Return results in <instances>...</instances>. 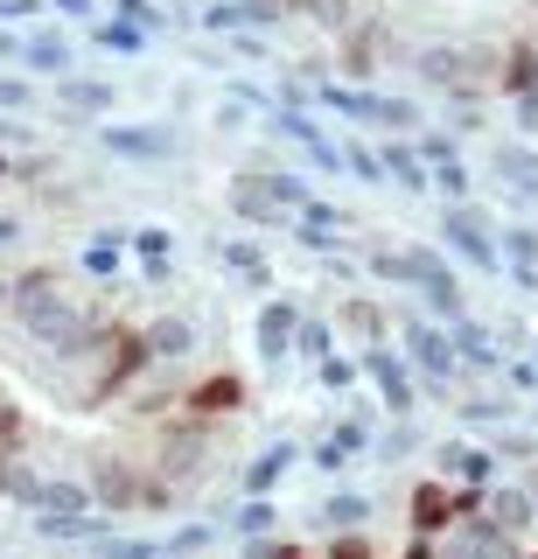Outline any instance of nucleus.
I'll return each instance as SVG.
<instances>
[{"instance_id": "obj_1", "label": "nucleus", "mask_w": 538, "mask_h": 559, "mask_svg": "<svg viewBox=\"0 0 538 559\" xmlns=\"http://www.w3.org/2000/svg\"><path fill=\"white\" fill-rule=\"evenodd\" d=\"M398 349H406L420 392H447V384L462 378V357H455V343H447V322H433V314H406V322H398Z\"/></svg>"}, {"instance_id": "obj_2", "label": "nucleus", "mask_w": 538, "mask_h": 559, "mask_svg": "<svg viewBox=\"0 0 538 559\" xmlns=\"http://www.w3.org/2000/svg\"><path fill=\"white\" fill-rule=\"evenodd\" d=\"M441 252L462 259L476 273H503V252H497V224L476 197L468 203H441Z\"/></svg>"}, {"instance_id": "obj_3", "label": "nucleus", "mask_w": 538, "mask_h": 559, "mask_svg": "<svg viewBox=\"0 0 538 559\" xmlns=\"http://www.w3.org/2000/svg\"><path fill=\"white\" fill-rule=\"evenodd\" d=\"M406 259H413V294L427 301L433 322H455V314H468L462 273H455V259H447L441 245H406Z\"/></svg>"}, {"instance_id": "obj_4", "label": "nucleus", "mask_w": 538, "mask_h": 559, "mask_svg": "<svg viewBox=\"0 0 538 559\" xmlns=\"http://www.w3.org/2000/svg\"><path fill=\"white\" fill-rule=\"evenodd\" d=\"M363 378L378 384V399H385V413L392 419H413V406H420V378H413V364H406V349H392V343H363Z\"/></svg>"}, {"instance_id": "obj_5", "label": "nucleus", "mask_w": 538, "mask_h": 559, "mask_svg": "<svg viewBox=\"0 0 538 559\" xmlns=\"http://www.w3.org/2000/svg\"><path fill=\"white\" fill-rule=\"evenodd\" d=\"M224 203L246 224H259V231H287V217H294L280 203V189H273V168H238L231 182H224Z\"/></svg>"}, {"instance_id": "obj_6", "label": "nucleus", "mask_w": 538, "mask_h": 559, "mask_svg": "<svg viewBox=\"0 0 538 559\" xmlns=\"http://www.w3.org/2000/svg\"><path fill=\"white\" fill-rule=\"evenodd\" d=\"M433 546H441V559H525V538H511L497 518H462Z\"/></svg>"}, {"instance_id": "obj_7", "label": "nucleus", "mask_w": 538, "mask_h": 559, "mask_svg": "<svg viewBox=\"0 0 538 559\" xmlns=\"http://www.w3.org/2000/svg\"><path fill=\"white\" fill-rule=\"evenodd\" d=\"M287 22H294L287 0H211V8L196 14V28H203V35H238V28L273 35V28H287Z\"/></svg>"}, {"instance_id": "obj_8", "label": "nucleus", "mask_w": 538, "mask_h": 559, "mask_svg": "<svg viewBox=\"0 0 538 559\" xmlns=\"http://www.w3.org/2000/svg\"><path fill=\"white\" fill-rule=\"evenodd\" d=\"M246 399H252V384L238 378V371H211V378H196V384L182 392V413H189V419H211V427H217L224 413H246Z\"/></svg>"}, {"instance_id": "obj_9", "label": "nucleus", "mask_w": 538, "mask_h": 559, "mask_svg": "<svg viewBox=\"0 0 538 559\" xmlns=\"http://www.w3.org/2000/svg\"><path fill=\"white\" fill-rule=\"evenodd\" d=\"M490 175L503 182L511 203H538V147H531V140H497V147H490Z\"/></svg>"}, {"instance_id": "obj_10", "label": "nucleus", "mask_w": 538, "mask_h": 559, "mask_svg": "<svg viewBox=\"0 0 538 559\" xmlns=\"http://www.w3.org/2000/svg\"><path fill=\"white\" fill-rule=\"evenodd\" d=\"M211 462V419H176V427H162V476H196V468Z\"/></svg>"}, {"instance_id": "obj_11", "label": "nucleus", "mask_w": 538, "mask_h": 559, "mask_svg": "<svg viewBox=\"0 0 538 559\" xmlns=\"http://www.w3.org/2000/svg\"><path fill=\"white\" fill-rule=\"evenodd\" d=\"M447 524H455V483H447V476L413 483V497H406V532H413V538H441Z\"/></svg>"}, {"instance_id": "obj_12", "label": "nucleus", "mask_w": 538, "mask_h": 559, "mask_svg": "<svg viewBox=\"0 0 538 559\" xmlns=\"http://www.w3.org/2000/svg\"><path fill=\"white\" fill-rule=\"evenodd\" d=\"M538 92V35H503L497 49V98Z\"/></svg>"}, {"instance_id": "obj_13", "label": "nucleus", "mask_w": 538, "mask_h": 559, "mask_svg": "<svg viewBox=\"0 0 538 559\" xmlns=\"http://www.w3.org/2000/svg\"><path fill=\"white\" fill-rule=\"evenodd\" d=\"M106 147L119 162H168V154H176V127H127V119H106Z\"/></svg>"}, {"instance_id": "obj_14", "label": "nucleus", "mask_w": 538, "mask_h": 559, "mask_svg": "<svg viewBox=\"0 0 538 559\" xmlns=\"http://www.w3.org/2000/svg\"><path fill=\"white\" fill-rule=\"evenodd\" d=\"M378 162H385V182H398L406 197H433V175H427L420 147H413L406 133H385V140H378Z\"/></svg>"}, {"instance_id": "obj_15", "label": "nucleus", "mask_w": 538, "mask_h": 559, "mask_svg": "<svg viewBox=\"0 0 538 559\" xmlns=\"http://www.w3.org/2000/svg\"><path fill=\"white\" fill-rule=\"evenodd\" d=\"M447 343H455L462 371H476V378H497L503 371V349L490 343V329H482L476 314H455V322H447Z\"/></svg>"}, {"instance_id": "obj_16", "label": "nucleus", "mask_w": 538, "mask_h": 559, "mask_svg": "<svg viewBox=\"0 0 538 559\" xmlns=\"http://www.w3.org/2000/svg\"><path fill=\"white\" fill-rule=\"evenodd\" d=\"M294 329H301V308L294 301H266L259 308V364H294Z\"/></svg>"}, {"instance_id": "obj_17", "label": "nucleus", "mask_w": 538, "mask_h": 559, "mask_svg": "<svg viewBox=\"0 0 538 559\" xmlns=\"http://www.w3.org/2000/svg\"><path fill=\"white\" fill-rule=\"evenodd\" d=\"M363 448H371V419L350 413V419H336V433H328V441H315V468H322V476H343Z\"/></svg>"}, {"instance_id": "obj_18", "label": "nucleus", "mask_w": 538, "mask_h": 559, "mask_svg": "<svg viewBox=\"0 0 538 559\" xmlns=\"http://www.w3.org/2000/svg\"><path fill=\"white\" fill-rule=\"evenodd\" d=\"M22 63L36 70V78H63V70L77 63V49H71L63 28H22Z\"/></svg>"}, {"instance_id": "obj_19", "label": "nucleus", "mask_w": 538, "mask_h": 559, "mask_svg": "<svg viewBox=\"0 0 538 559\" xmlns=\"http://www.w3.org/2000/svg\"><path fill=\"white\" fill-rule=\"evenodd\" d=\"M433 462H441V476H447V483H497V454H490V448L441 441V448H433Z\"/></svg>"}, {"instance_id": "obj_20", "label": "nucleus", "mask_w": 538, "mask_h": 559, "mask_svg": "<svg viewBox=\"0 0 538 559\" xmlns=\"http://www.w3.org/2000/svg\"><path fill=\"white\" fill-rule=\"evenodd\" d=\"M482 518H497L511 538H525L531 524H538V511H531V489H525V483H490V503H482Z\"/></svg>"}, {"instance_id": "obj_21", "label": "nucleus", "mask_w": 538, "mask_h": 559, "mask_svg": "<svg viewBox=\"0 0 538 559\" xmlns=\"http://www.w3.org/2000/svg\"><path fill=\"white\" fill-rule=\"evenodd\" d=\"M141 489H147V476H133L127 462H98L92 468V497L112 503V511H141Z\"/></svg>"}, {"instance_id": "obj_22", "label": "nucleus", "mask_w": 538, "mask_h": 559, "mask_svg": "<svg viewBox=\"0 0 538 559\" xmlns=\"http://www.w3.org/2000/svg\"><path fill=\"white\" fill-rule=\"evenodd\" d=\"M57 98L71 105V112H84V119H112V105H119V92L106 78H71V70L57 78Z\"/></svg>"}, {"instance_id": "obj_23", "label": "nucleus", "mask_w": 538, "mask_h": 559, "mask_svg": "<svg viewBox=\"0 0 538 559\" xmlns=\"http://www.w3.org/2000/svg\"><path fill=\"white\" fill-rule=\"evenodd\" d=\"M92 43L106 49V57H147L154 35L141 22H127V14H92Z\"/></svg>"}, {"instance_id": "obj_24", "label": "nucleus", "mask_w": 538, "mask_h": 559, "mask_svg": "<svg viewBox=\"0 0 538 559\" xmlns=\"http://www.w3.org/2000/svg\"><path fill=\"white\" fill-rule=\"evenodd\" d=\"M315 524L322 532H363V524H371V497H363V489H328L315 503Z\"/></svg>"}, {"instance_id": "obj_25", "label": "nucleus", "mask_w": 538, "mask_h": 559, "mask_svg": "<svg viewBox=\"0 0 538 559\" xmlns=\"http://www.w3.org/2000/svg\"><path fill=\"white\" fill-rule=\"evenodd\" d=\"M141 336L154 349V364H182L189 349H196V322H189V314H162V322H147Z\"/></svg>"}, {"instance_id": "obj_26", "label": "nucleus", "mask_w": 538, "mask_h": 559, "mask_svg": "<svg viewBox=\"0 0 538 559\" xmlns=\"http://www.w3.org/2000/svg\"><path fill=\"white\" fill-rule=\"evenodd\" d=\"M287 14H294V22H308V28H322L328 43L357 28V0H287Z\"/></svg>"}, {"instance_id": "obj_27", "label": "nucleus", "mask_w": 538, "mask_h": 559, "mask_svg": "<svg viewBox=\"0 0 538 559\" xmlns=\"http://www.w3.org/2000/svg\"><path fill=\"white\" fill-rule=\"evenodd\" d=\"M336 322L350 329L357 343H385V336H392V308H378L371 294H350V301L336 308Z\"/></svg>"}, {"instance_id": "obj_28", "label": "nucleus", "mask_w": 538, "mask_h": 559, "mask_svg": "<svg viewBox=\"0 0 538 559\" xmlns=\"http://www.w3.org/2000/svg\"><path fill=\"white\" fill-rule=\"evenodd\" d=\"M294 462H301V448H294V441H273V448H266V454H259V462L246 468V497H273V489H280V476H287Z\"/></svg>"}, {"instance_id": "obj_29", "label": "nucleus", "mask_w": 538, "mask_h": 559, "mask_svg": "<svg viewBox=\"0 0 538 559\" xmlns=\"http://www.w3.org/2000/svg\"><path fill=\"white\" fill-rule=\"evenodd\" d=\"M266 127H273V140H294L301 154L328 140V133H322V119H315V112H294V105H266Z\"/></svg>"}, {"instance_id": "obj_30", "label": "nucleus", "mask_w": 538, "mask_h": 559, "mask_svg": "<svg viewBox=\"0 0 538 559\" xmlns=\"http://www.w3.org/2000/svg\"><path fill=\"white\" fill-rule=\"evenodd\" d=\"M427 127V105L420 98H406V92H378V133H420Z\"/></svg>"}, {"instance_id": "obj_31", "label": "nucleus", "mask_w": 538, "mask_h": 559, "mask_svg": "<svg viewBox=\"0 0 538 559\" xmlns=\"http://www.w3.org/2000/svg\"><path fill=\"white\" fill-rule=\"evenodd\" d=\"M427 175H433V197H441V203H468V197H476V175H468L462 154H455V162H433Z\"/></svg>"}, {"instance_id": "obj_32", "label": "nucleus", "mask_w": 538, "mask_h": 559, "mask_svg": "<svg viewBox=\"0 0 538 559\" xmlns=\"http://www.w3.org/2000/svg\"><path fill=\"white\" fill-rule=\"evenodd\" d=\"M328 349H336V329H328L322 314H301V329H294V357H301V364H322Z\"/></svg>"}, {"instance_id": "obj_33", "label": "nucleus", "mask_w": 538, "mask_h": 559, "mask_svg": "<svg viewBox=\"0 0 538 559\" xmlns=\"http://www.w3.org/2000/svg\"><path fill=\"white\" fill-rule=\"evenodd\" d=\"M217 259H224V266H231V273H246L252 280V287H266V252H259V245L252 238H231V245H217Z\"/></svg>"}, {"instance_id": "obj_34", "label": "nucleus", "mask_w": 538, "mask_h": 559, "mask_svg": "<svg viewBox=\"0 0 538 559\" xmlns=\"http://www.w3.org/2000/svg\"><path fill=\"white\" fill-rule=\"evenodd\" d=\"M363 266H371V280H392V287L413 294V259H406V245H378Z\"/></svg>"}, {"instance_id": "obj_35", "label": "nucleus", "mask_w": 538, "mask_h": 559, "mask_svg": "<svg viewBox=\"0 0 538 559\" xmlns=\"http://www.w3.org/2000/svg\"><path fill=\"white\" fill-rule=\"evenodd\" d=\"M357 378H363V364H357V357H343V349H328V357L315 364V384H322V392H350Z\"/></svg>"}, {"instance_id": "obj_36", "label": "nucleus", "mask_w": 538, "mask_h": 559, "mask_svg": "<svg viewBox=\"0 0 538 559\" xmlns=\"http://www.w3.org/2000/svg\"><path fill=\"white\" fill-rule=\"evenodd\" d=\"M112 14H127V22H141L147 35H168V28H176V14H168L162 0H112Z\"/></svg>"}, {"instance_id": "obj_37", "label": "nucleus", "mask_w": 538, "mask_h": 559, "mask_svg": "<svg viewBox=\"0 0 538 559\" xmlns=\"http://www.w3.org/2000/svg\"><path fill=\"white\" fill-rule=\"evenodd\" d=\"M224 524H231L238 538H259V532H273V503H266V497H246V503H238V511L224 518Z\"/></svg>"}, {"instance_id": "obj_38", "label": "nucleus", "mask_w": 538, "mask_h": 559, "mask_svg": "<svg viewBox=\"0 0 538 559\" xmlns=\"http://www.w3.org/2000/svg\"><path fill=\"white\" fill-rule=\"evenodd\" d=\"M224 57H238V63H273V43L259 28H238V35H224Z\"/></svg>"}, {"instance_id": "obj_39", "label": "nucleus", "mask_w": 538, "mask_h": 559, "mask_svg": "<svg viewBox=\"0 0 538 559\" xmlns=\"http://www.w3.org/2000/svg\"><path fill=\"white\" fill-rule=\"evenodd\" d=\"M273 189H280L287 210H301L308 197H315V182H308V175H294V168H273Z\"/></svg>"}, {"instance_id": "obj_40", "label": "nucleus", "mask_w": 538, "mask_h": 559, "mask_svg": "<svg viewBox=\"0 0 538 559\" xmlns=\"http://www.w3.org/2000/svg\"><path fill=\"white\" fill-rule=\"evenodd\" d=\"M462 419H490V427H511V399H462Z\"/></svg>"}, {"instance_id": "obj_41", "label": "nucleus", "mask_w": 538, "mask_h": 559, "mask_svg": "<svg viewBox=\"0 0 538 559\" xmlns=\"http://www.w3.org/2000/svg\"><path fill=\"white\" fill-rule=\"evenodd\" d=\"M322 559H378V552H371V538H363V532H336L322 546Z\"/></svg>"}, {"instance_id": "obj_42", "label": "nucleus", "mask_w": 538, "mask_h": 559, "mask_svg": "<svg viewBox=\"0 0 538 559\" xmlns=\"http://www.w3.org/2000/svg\"><path fill=\"white\" fill-rule=\"evenodd\" d=\"M497 462H538V441H531V433H497Z\"/></svg>"}, {"instance_id": "obj_43", "label": "nucleus", "mask_w": 538, "mask_h": 559, "mask_svg": "<svg viewBox=\"0 0 538 559\" xmlns=\"http://www.w3.org/2000/svg\"><path fill=\"white\" fill-rule=\"evenodd\" d=\"M413 448H420V433H413V419H392V433L378 441V454H385V462H398V454H413Z\"/></svg>"}, {"instance_id": "obj_44", "label": "nucleus", "mask_w": 538, "mask_h": 559, "mask_svg": "<svg viewBox=\"0 0 538 559\" xmlns=\"http://www.w3.org/2000/svg\"><path fill=\"white\" fill-rule=\"evenodd\" d=\"M511 105V127L525 133V140H538V92H525V98H503Z\"/></svg>"}, {"instance_id": "obj_45", "label": "nucleus", "mask_w": 538, "mask_h": 559, "mask_svg": "<svg viewBox=\"0 0 538 559\" xmlns=\"http://www.w3.org/2000/svg\"><path fill=\"white\" fill-rule=\"evenodd\" d=\"M211 538H217V524H182V532L168 538V552H203Z\"/></svg>"}, {"instance_id": "obj_46", "label": "nucleus", "mask_w": 538, "mask_h": 559, "mask_svg": "<svg viewBox=\"0 0 538 559\" xmlns=\"http://www.w3.org/2000/svg\"><path fill=\"white\" fill-rule=\"evenodd\" d=\"M84 266H92V273H119V238H98L92 252H84Z\"/></svg>"}, {"instance_id": "obj_47", "label": "nucleus", "mask_w": 538, "mask_h": 559, "mask_svg": "<svg viewBox=\"0 0 538 559\" xmlns=\"http://www.w3.org/2000/svg\"><path fill=\"white\" fill-rule=\"evenodd\" d=\"M497 378H511L517 392H538V357H517V364H503Z\"/></svg>"}, {"instance_id": "obj_48", "label": "nucleus", "mask_w": 538, "mask_h": 559, "mask_svg": "<svg viewBox=\"0 0 538 559\" xmlns=\"http://www.w3.org/2000/svg\"><path fill=\"white\" fill-rule=\"evenodd\" d=\"M133 245H141L147 259H176V238H168V231H141V238H133Z\"/></svg>"}, {"instance_id": "obj_49", "label": "nucleus", "mask_w": 538, "mask_h": 559, "mask_svg": "<svg viewBox=\"0 0 538 559\" xmlns=\"http://www.w3.org/2000/svg\"><path fill=\"white\" fill-rule=\"evenodd\" d=\"M0 105H8V112H22V105H28V78H0Z\"/></svg>"}, {"instance_id": "obj_50", "label": "nucleus", "mask_w": 538, "mask_h": 559, "mask_svg": "<svg viewBox=\"0 0 538 559\" xmlns=\"http://www.w3.org/2000/svg\"><path fill=\"white\" fill-rule=\"evenodd\" d=\"M0 63H22V28L0 22Z\"/></svg>"}, {"instance_id": "obj_51", "label": "nucleus", "mask_w": 538, "mask_h": 559, "mask_svg": "<svg viewBox=\"0 0 538 559\" xmlns=\"http://www.w3.org/2000/svg\"><path fill=\"white\" fill-rule=\"evenodd\" d=\"M273 559H322V552L301 546V538H273Z\"/></svg>"}, {"instance_id": "obj_52", "label": "nucleus", "mask_w": 538, "mask_h": 559, "mask_svg": "<svg viewBox=\"0 0 538 559\" xmlns=\"http://www.w3.org/2000/svg\"><path fill=\"white\" fill-rule=\"evenodd\" d=\"M246 112H252V105H238V98H224V105H217V127H246Z\"/></svg>"}, {"instance_id": "obj_53", "label": "nucleus", "mask_w": 538, "mask_h": 559, "mask_svg": "<svg viewBox=\"0 0 538 559\" xmlns=\"http://www.w3.org/2000/svg\"><path fill=\"white\" fill-rule=\"evenodd\" d=\"M106 559H154V546H141V538H127V546H106Z\"/></svg>"}, {"instance_id": "obj_54", "label": "nucleus", "mask_w": 538, "mask_h": 559, "mask_svg": "<svg viewBox=\"0 0 538 559\" xmlns=\"http://www.w3.org/2000/svg\"><path fill=\"white\" fill-rule=\"evenodd\" d=\"M398 559H441V546H433V538H413V546L398 552Z\"/></svg>"}, {"instance_id": "obj_55", "label": "nucleus", "mask_w": 538, "mask_h": 559, "mask_svg": "<svg viewBox=\"0 0 538 559\" xmlns=\"http://www.w3.org/2000/svg\"><path fill=\"white\" fill-rule=\"evenodd\" d=\"M168 559H189V552H168Z\"/></svg>"}, {"instance_id": "obj_56", "label": "nucleus", "mask_w": 538, "mask_h": 559, "mask_svg": "<svg viewBox=\"0 0 538 559\" xmlns=\"http://www.w3.org/2000/svg\"><path fill=\"white\" fill-rule=\"evenodd\" d=\"M0 301H8V287H0Z\"/></svg>"}, {"instance_id": "obj_57", "label": "nucleus", "mask_w": 538, "mask_h": 559, "mask_svg": "<svg viewBox=\"0 0 538 559\" xmlns=\"http://www.w3.org/2000/svg\"><path fill=\"white\" fill-rule=\"evenodd\" d=\"M531 357H538V343H531Z\"/></svg>"}, {"instance_id": "obj_58", "label": "nucleus", "mask_w": 538, "mask_h": 559, "mask_svg": "<svg viewBox=\"0 0 538 559\" xmlns=\"http://www.w3.org/2000/svg\"><path fill=\"white\" fill-rule=\"evenodd\" d=\"M531 14H538V0H531Z\"/></svg>"}, {"instance_id": "obj_59", "label": "nucleus", "mask_w": 538, "mask_h": 559, "mask_svg": "<svg viewBox=\"0 0 538 559\" xmlns=\"http://www.w3.org/2000/svg\"><path fill=\"white\" fill-rule=\"evenodd\" d=\"M525 559H538V552H525Z\"/></svg>"}, {"instance_id": "obj_60", "label": "nucleus", "mask_w": 538, "mask_h": 559, "mask_svg": "<svg viewBox=\"0 0 538 559\" xmlns=\"http://www.w3.org/2000/svg\"><path fill=\"white\" fill-rule=\"evenodd\" d=\"M531 419H538V413H531Z\"/></svg>"}]
</instances>
